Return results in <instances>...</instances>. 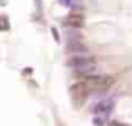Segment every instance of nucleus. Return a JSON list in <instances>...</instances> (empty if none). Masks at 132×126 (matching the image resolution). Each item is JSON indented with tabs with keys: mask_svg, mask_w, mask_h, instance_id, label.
I'll return each mask as SVG.
<instances>
[{
	"mask_svg": "<svg viewBox=\"0 0 132 126\" xmlns=\"http://www.w3.org/2000/svg\"><path fill=\"white\" fill-rule=\"evenodd\" d=\"M84 81H87L89 84H92L95 87L109 89L113 84V76H110V75H101V73H89V75H84Z\"/></svg>",
	"mask_w": 132,
	"mask_h": 126,
	"instance_id": "obj_1",
	"label": "nucleus"
},
{
	"mask_svg": "<svg viewBox=\"0 0 132 126\" xmlns=\"http://www.w3.org/2000/svg\"><path fill=\"white\" fill-rule=\"evenodd\" d=\"M70 95L73 98V101L76 104H81L87 95H89V89H87V81H76L70 86Z\"/></svg>",
	"mask_w": 132,
	"mask_h": 126,
	"instance_id": "obj_2",
	"label": "nucleus"
},
{
	"mask_svg": "<svg viewBox=\"0 0 132 126\" xmlns=\"http://www.w3.org/2000/svg\"><path fill=\"white\" fill-rule=\"evenodd\" d=\"M64 25L67 27H72V28H82L86 25V17H84V13H79V11H72L67 17L64 19Z\"/></svg>",
	"mask_w": 132,
	"mask_h": 126,
	"instance_id": "obj_3",
	"label": "nucleus"
},
{
	"mask_svg": "<svg viewBox=\"0 0 132 126\" xmlns=\"http://www.w3.org/2000/svg\"><path fill=\"white\" fill-rule=\"evenodd\" d=\"M89 64H96V59L93 56H86V54H72V58L69 59V66L75 70L78 67L82 66H89Z\"/></svg>",
	"mask_w": 132,
	"mask_h": 126,
	"instance_id": "obj_4",
	"label": "nucleus"
},
{
	"mask_svg": "<svg viewBox=\"0 0 132 126\" xmlns=\"http://www.w3.org/2000/svg\"><path fill=\"white\" fill-rule=\"evenodd\" d=\"M67 51L72 54H86L89 53V47L79 39H72L67 41Z\"/></svg>",
	"mask_w": 132,
	"mask_h": 126,
	"instance_id": "obj_5",
	"label": "nucleus"
},
{
	"mask_svg": "<svg viewBox=\"0 0 132 126\" xmlns=\"http://www.w3.org/2000/svg\"><path fill=\"white\" fill-rule=\"evenodd\" d=\"M113 106H115V101L113 100H110V98L109 100H101V101H98L95 104L93 112L96 115H106V114H110L113 111Z\"/></svg>",
	"mask_w": 132,
	"mask_h": 126,
	"instance_id": "obj_6",
	"label": "nucleus"
},
{
	"mask_svg": "<svg viewBox=\"0 0 132 126\" xmlns=\"http://www.w3.org/2000/svg\"><path fill=\"white\" fill-rule=\"evenodd\" d=\"M65 36H67V41H72V39H82V34L79 31V28H72L69 27L67 30H65Z\"/></svg>",
	"mask_w": 132,
	"mask_h": 126,
	"instance_id": "obj_7",
	"label": "nucleus"
},
{
	"mask_svg": "<svg viewBox=\"0 0 132 126\" xmlns=\"http://www.w3.org/2000/svg\"><path fill=\"white\" fill-rule=\"evenodd\" d=\"M95 70H96V64H89V66H82V67L75 69V72L78 75H89V73H93Z\"/></svg>",
	"mask_w": 132,
	"mask_h": 126,
	"instance_id": "obj_8",
	"label": "nucleus"
},
{
	"mask_svg": "<svg viewBox=\"0 0 132 126\" xmlns=\"http://www.w3.org/2000/svg\"><path fill=\"white\" fill-rule=\"evenodd\" d=\"M0 30H2V31H8L10 30V19H8L6 14L0 16Z\"/></svg>",
	"mask_w": 132,
	"mask_h": 126,
	"instance_id": "obj_9",
	"label": "nucleus"
},
{
	"mask_svg": "<svg viewBox=\"0 0 132 126\" xmlns=\"http://www.w3.org/2000/svg\"><path fill=\"white\" fill-rule=\"evenodd\" d=\"M93 124L95 126H106V118L103 115H95L93 117Z\"/></svg>",
	"mask_w": 132,
	"mask_h": 126,
	"instance_id": "obj_10",
	"label": "nucleus"
},
{
	"mask_svg": "<svg viewBox=\"0 0 132 126\" xmlns=\"http://www.w3.org/2000/svg\"><path fill=\"white\" fill-rule=\"evenodd\" d=\"M76 2H78V0H57V3L62 5V6H65V8H72Z\"/></svg>",
	"mask_w": 132,
	"mask_h": 126,
	"instance_id": "obj_11",
	"label": "nucleus"
},
{
	"mask_svg": "<svg viewBox=\"0 0 132 126\" xmlns=\"http://www.w3.org/2000/svg\"><path fill=\"white\" fill-rule=\"evenodd\" d=\"M50 30H51V34H53V39H54V42H56V44H61V36H59V30H57L56 27H51Z\"/></svg>",
	"mask_w": 132,
	"mask_h": 126,
	"instance_id": "obj_12",
	"label": "nucleus"
},
{
	"mask_svg": "<svg viewBox=\"0 0 132 126\" xmlns=\"http://www.w3.org/2000/svg\"><path fill=\"white\" fill-rule=\"evenodd\" d=\"M34 5H36V11H37V13H42V10H44L42 0H34Z\"/></svg>",
	"mask_w": 132,
	"mask_h": 126,
	"instance_id": "obj_13",
	"label": "nucleus"
},
{
	"mask_svg": "<svg viewBox=\"0 0 132 126\" xmlns=\"http://www.w3.org/2000/svg\"><path fill=\"white\" fill-rule=\"evenodd\" d=\"M31 73H33V69L31 67H27V69L22 70V75H31Z\"/></svg>",
	"mask_w": 132,
	"mask_h": 126,
	"instance_id": "obj_14",
	"label": "nucleus"
}]
</instances>
